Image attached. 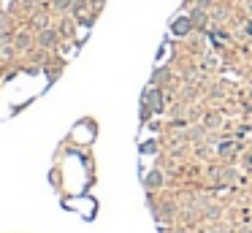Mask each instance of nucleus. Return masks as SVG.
<instances>
[{
  "label": "nucleus",
  "instance_id": "nucleus-2",
  "mask_svg": "<svg viewBox=\"0 0 252 233\" xmlns=\"http://www.w3.org/2000/svg\"><path fill=\"white\" fill-rule=\"evenodd\" d=\"M144 184H147L149 190H158L160 184H163V173H160V171H152V173L147 176V182H144Z\"/></svg>",
  "mask_w": 252,
  "mask_h": 233
},
{
  "label": "nucleus",
  "instance_id": "nucleus-5",
  "mask_svg": "<svg viewBox=\"0 0 252 233\" xmlns=\"http://www.w3.org/2000/svg\"><path fill=\"white\" fill-rule=\"evenodd\" d=\"M176 233H185V231H176Z\"/></svg>",
  "mask_w": 252,
  "mask_h": 233
},
{
  "label": "nucleus",
  "instance_id": "nucleus-1",
  "mask_svg": "<svg viewBox=\"0 0 252 233\" xmlns=\"http://www.w3.org/2000/svg\"><path fill=\"white\" fill-rule=\"evenodd\" d=\"M38 43H41V46H46V49L57 46V43H60V33L52 30V27H44V30L38 33Z\"/></svg>",
  "mask_w": 252,
  "mask_h": 233
},
{
  "label": "nucleus",
  "instance_id": "nucleus-3",
  "mask_svg": "<svg viewBox=\"0 0 252 233\" xmlns=\"http://www.w3.org/2000/svg\"><path fill=\"white\" fill-rule=\"evenodd\" d=\"M30 43H33L30 33H19V35H17V49H30Z\"/></svg>",
  "mask_w": 252,
  "mask_h": 233
},
{
  "label": "nucleus",
  "instance_id": "nucleus-4",
  "mask_svg": "<svg viewBox=\"0 0 252 233\" xmlns=\"http://www.w3.org/2000/svg\"><path fill=\"white\" fill-rule=\"evenodd\" d=\"M73 5V0H55V11L57 14H63V11H68Z\"/></svg>",
  "mask_w": 252,
  "mask_h": 233
}]
</instances>
